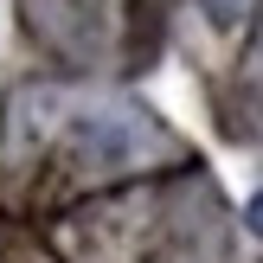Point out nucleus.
Instances as JSON below:
<instances>
[{
  "label": "nucleus",
  "instance_id": "obj_1",
  "mask_svg": "<svg viewBox=\"0 0 263 263\" xmlns=\"http://www.w3.org/2000/svg\"><path fill=\"white\" fill-rule=\"evenodd\" d=\"M205 7H212V20H218V26H231L244 7H251V0H205Z\"/></svg>",
  "mask_w": 263,
  "mask_h": 263
},
{
  "label": "nucleus",
  "instance_id": "obj_2",
  "mask_svg": "<svg viewBox=\"0 0 263 263\" xmlns=\"http://www.w3.org/2000/svg\"><path fill=\"white\" fill-rule=\"evenodd\" d=\"M251 231H263V193L251 199Z\"/></svg>",
  "mask_w": 263,
  "mask_h": 263
}]
</instances>
